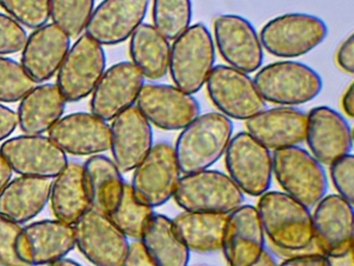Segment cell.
Returning a JSON list of instances; mask_svg holds the SVG:
<instances>
[{
    "label": "cell",
    "instance_id": "cell-8",
    "mask_svg": "<svg viewBox=\"0 0 354 266\" xmlns=\"http://www.w3.org/2000/svg\"><path fill=\"white\" fill-rule=\"evenodd\" d=\"M225 163L230 178L252 197L268 191L272 181V155L246 131L233 135L225 153Z\"/></svg>",
    "mask_w": 354,
    "mask_h": 266
},
{
    "label": "cell",
    "instance_id": "cell-12",
    "mask_svg": "<svg viewBox=\"0 0 354 266\" xmlns=\"http://www.w3.org/2000/svg\"><path fill=\"white\" fill-rule=\"evenodd\" d=\"M136 104L149 123L161 130H182L201 114L194 95L174 85L145 83Z\"/></svg>",
    "mask_w": 354,
    "mask_h": 266
},
{
    "label": "cell",
    "instance_id": "cell-19",
    "mask_svg": "<svg viewBox=\"0 0 354 266\" xmlns=\"http://www.w3.org/2000/svg\"><path fill=\"white\" fill-rule=\"evenodd\" d=\"M145 77L131 62H120L105 70L91 99V112L109 122L134 106Z\"/></svg>",
    "mask_w": 354,
    "mask_h": 266
},
{
    "label": "cell",
    "instance_id": "cell-39",
    "mask_svg": "<svg viewBox=\"0 0 354 266\" xmlns=\"http://www.w3.org/2000/svg\"><path fill=\"white\" fill-rule=\"evenodd\" d=\"M28 37L26 28L20 23L9 15L0 12V56L22 51Z\"/></svg>",
    "mask_w": 354,
    "mask_h": 266
},
{
    "label": "cell",
    "instance_id": "cell-6",
    "mask_svg": "<svg viewBox=\"0 0 354 266\" xmlns=\"http://www.w3.org/2000/svg\"><path fill=\"white\" fill-rule=\"evenodd\" d=\"M272 172L285 193L306 207H315L326 195L328 181L323 164L299 145L274 151Z\"/></svg>",
    "mask_w": 354,
    "mask_h": 266
},
{
    "label": "cell",
    "instance_id": "cell-43",
    "mask_svg": "<svg viewBox=\"0 0 354 266\" xmlns=\"http://www.w3.org/2000/svg\"><path fill=\"white\" fill-rule=\"evenodd\" d=\"M121 266H157L147 253L140 241H134L129 245L127 255Z\"/></svg>",
    "mask_w": 354,
    "mask_h": 266
},
{
    "label": "cell",
    "instance_id": "cell-26",
    "mask_svg": "<svg viewBox=\"0 0 354 266\" xmlns=\"http://www.w3.org/2000/svg\"><path fill=\"white\" fill-rule=\"evenodd\" d=\"M49 202L55 218L72 226L92 208L82 164L68 162L53 181Z\"/></svg>",
    "mask_w": 354,
    "mask_h": 266
},
{
    "label": "cell",
    "instance_id": "cell-11",
    "mask_svg": "<svg viewBox=\"0 0 354 266\" xmlns=\"http://www.w3.org/2000/svg\"><path fill=\"white\" fill-rule=\"evenodd\" d=\"M215 49L227 66L246 74L262 66L264 49L254 25L235 14L217 16L213 21Z\"/></svg>",
    "mask_w": 354,
    "mask_h": 266
},
{
    "label": "cell",
    "instance_id": "cell-34",
    "mask_svg": "<svg viewBox=\"0 0 354 266\" xmlns=\"http://www.w3.org/2000/svg\"><path fill=\"white\" fill-rule=\"evenodd\" d=\"M152 20L159 33L174 41L192 25V0H153Z\"/></svg>",
    "mask_w": 354,
    "mask_h": 266
},
{
    "label": "cell",
    "instance_id": "cell-36",
    "mask_svg": "<svg viewBox=\"0 0 354 266\" xmlns=\"http://www.w3.org/2000/svg\"><path fill=\"white\" fill-rule=\"evenodd\" d=\"M35 87L36 82L20 62L0 56V103L21 101Z\"/></svg>",
    "mask_w": 354,
    "mask_h": 266
},
{
    "label": "cell",
    "instance_id": "cell-27",
    "mask_svg": "<svg viewBox=\"0 0 354 266\" xmlns=\"http://www.w3.org/2000/svg\"><path fill=\"white\" fill-rule=\"evenodd\" d=\"M51 179L20 176L0 193V215L22 224L41 213L49 202Z\"/></svg>",
    "mask_w": 354,
    "mask_h": 266
},
{
    "label": "cell",
    "instance_id": "cell-2",
    "mask_svg": "<svg viewBox=\"0 0 354 266\" xmlns=\"http://www.w3.org/2000/svg\"><path fill=\"white\" fill-rule=\"evenodd\" d=\"M233 131L231 118L216 112L200 114L182 129L174 147L182 174L208 170L216 163L225 155Z\"/></svg>",
    "mask_w": 354,
    "mask_h": 266
},
{
    "label": "cell",
    "instance_id": "cell-4",
    "mask_svg": "<svg viewBox=\"0 0 354 266\" xmlns=\"http://www.w3.org/2000/svg\"><path fill=\"white\" fill-rule=\"evenodd\" d=\"M254 81L265 102L288 107L308 103L323 89L319 73L295 60H279L261 66Z\"/></svg>",
    "mask_w": 354,
    "mask_h": 266
},
{
    "label": "cell",
    "instance_id": "cell-5",
    "mask_svg": "<svg viewBox=\"0 0 354 266\" xmlns=\"http://www.w3.org/2000/svg\"><path fill=\"white\" fill-rule=\"evenodd\" d=\"M326 23L314 15L289 12L271 19L261 29L263 49L279 58L306 55L324 42Z\"/></svg>",
    "mask_w": 354,
    "mask_h": 266
},
{
    "label": "cell",
    "instance_id": "cell-38",
    "mask_svg": "<svg viewBox=\"0 0 354 266\" xmlns=\"http://www.w3.org/2000/svg\"><path fill=\"white\" fill-rule=\"evenodd\" d=\"M21 228V224L0 215V266H30L20 259L16 251Z\"/></svg>",
    "mask_w": 354,
    "mask_h": 266
},
{
    "label": "cell",
    "instance_id": "cell-3",
    "mask_svg": "<svg viewBox=\"0 0 354 266\" xmlns=\"http://www.w3.org/2000/svg\"><path fill=\"white\" fill-rule=\"evenodd\" d=\"M216 60V49L208 27L190 25L171 45L169 73L174 85L194 95L206 85Z\"/></svg>",
    "mask_w": 354,
    "mask_h": 266
},
{
    "label": "cell",
    "instance_id": "cell-20",
    "mask_svg": "<svg viewBox=\"0 0 354 266\" xmlns=\"http://www.w3.org/2000/svg\"><path fill=\"white\" fill-rule=\"evenodd\" d=\"M310 153L321 164L329 166L343 156L351 154V127L337 110L321 105L306 114V139Z\"/></svg>",
    "mask_w": 354,
    "mask_h": 266
},
{
    "label": "cell",
    "instance_id": "cell-15",
    "mask_svg": "<svg viewBox=\"0 0 354 266\" xmlns=\"http://www.w3.org/2000/svg\"><path fill=\"white\" fill-rule=\"evenodd\" d=\"M0 155L20 176L55 178L67 166V154L44 135H18L6 139Z\"/></svg>",
    "mask_w": 354,
    "mask_h": 266
},
{
    "label": "cell",
    "instance_id": "cell-18",
    "mask_svg": "<svg viewBox=\"0 0 354 266\" xmlns=\"http://www.w3.org/2000/svg\"><path fill=\"white\" fill-rule=\"evenodd\" d=\"M314 245L324 256L353 249V205L339 195H325L312 214Z\"/></svg>",
    "mask_w": 354,
    "mask_h": 266
},
{
    "label": "cell",
    "instance_id": "cell-21",
    "mask_svg": "<svg viewBox=\"0 0 354 266\" xmlns=\"http://www.w3.org/2000/svg\"><path fill=\"white\" fill-rule=\"evenodd\" d=\"M48 137L66 154L93 156L111 149V127L92 112H74L63 116Z\"/></svg>",
    "mask_w": 354,
    "mask_h": 266
},
{
    "label": "cell",
    "instance_id": "cell-45",
    "mask_svg": "<svg viewBox=\"0 0 354 266\" xmlns=\"http://www.w3.org/2000/svg\"><path fill=\"white\" fill-rule=\"evenodd\" d=\"M342 108L344 114L349 118H353L354 116V85L350 83L349 87L346 89L345 93L341 100Z\"/></svg>",
    "mask_w": 354,
    "mask_h": 266
},
{
    "label": "cell",
    "instance_id": "cell-28",
    "mask_svg": "<svg viewBox=\"0 0 354 266\" xmlns=\"http://www.w3.org/2000/svg\"><path fill=\"white\" fill-rule=\"evenodd\" d=\"M66 105L67 100L57 85H36L20 101L17 110L18 126L26 134L42 135L63 118Z\"/></svg>",
    "mask_w": 354,
    "mask_h": 266
},
{
    "label": "cell",
    "instance_id": "cell-10",
    "mask_svg": "<svg viewBox=\"0 0 354 266\" xmlns=\"http://www.w3.org/2000/svg\"><path fill=\"white\" fill-rule=\"evenodd\" d=\"M205 85L213 105L227 118L246 121L266 109L254 79L227 64L215 66Z\"/></svg>",
    "mask_w": 354,
    "mask_h": 266
},
{
    "label": "cell",
    "instance_id": "cell-32",
    "mask_svg": "<svg viewBox=\"0 0 354 266\" xmlns=\"http://www.w3.org/2000/svg\"><path fill=\"white\" fill-rule=\"evenodd\" d=\"M92 208L109 215L121 197L124 181L113 159L102 155L91 156L84 164Z\"/></svg>",
    "mask_w": 354,
    "mask_h": 266
},
{
    "label": "cell",
    "instance_id": "cell-24",
    "mask_svg": "<svg viewBox=\"0 0 354 266\" xmlns=\"http://www.w3.org/2000/svg\"><path fill=\"white\" fill-rule=\"evenodd\" d=\"M71 48V37L53 23L34 29L22 49L21 62L30 78L44 83L61 68Z\"/></svg>",
    "mask_w": 354,
    "mask_h": 266
},
{
    "label": "cell",
    "instance_id": "cell-35",
    "mask_svg": "<svg viewBox=\"0 0 354 266\" xmlns=\"http://www.w3.org/2000/svg\"><path fill=\"white\" fill-rule=\"evenodd\" d=\"M95 10V0H49L53 23L70 37H78L86 30Z\"/></svg>",
    "mask_w": 354,
    "mask_h": 266
},
{
    "label": "cell",
    "instance_id": "cell-30",
    "mask_svg": "<svg viewBox=\"0 0 354 266\" xmlns=\"http://www.w3.org/2000/svg\"><path fill=\"white\" fill-rule=\"evenodd\" d=\"M129 55L145 78L159 80L169 73L171 43L153 24L142 23L130 37Z\"/></svg>",
    "mask_w": 354,
    "mask_h": 266
},
{
    "label": "cell",
    "instance_id": "cell-33",
    "mask_svg": "<svg viewBox=\"0 0 354 266\" xmlns=\"http://www.w3.org/2000/svg\"><path fill=\"white\" fill-rule=\"evenodd\" d=\"M154 214V209L140 201L131 185L125 182L119 201L107 216L125 236L140 239Z\"/></svg>",
    "mask_w": 354,
    "mask_h": 266
},
{
    "label": "cell",
    "instance_id": "cell-31",
    "mask_svg": "<svg viewBox=\"0 0 354 266\" xmlns=\"http://www.w3.org/2000/svg\"><path fill=\"white\" fill-rule=\"evenodd\" d=\"M140 242L157 266H188L189 263L190 251L167 215L155 213L152 216Z\"/></svg>",
    "mask_w": 354,
    "mask_h": 266
},
{
    "label": "cell",
    "instance_id": "cell-47",
    "mask_svg": "<svg viewBox=\"0 0 354 266\" xmlns=\"http://www.w3.org/2000/svg\"><path fill=\"white\" fill-rule=\"evenodd\" d=\"M12 175H13V170L11 166L6 161L5 158L0 155V193L9 184Z\"/></svg>",
    "mask_w": 354,
    "mask_h": 266
},
{
    "label": "cell",
    "instance_id": "cell-46",
    "mask_svg": "<svg viewBox=\"0 0 354 266\" xmlns=\"http://www.w3.org/2000/svg\"><path fill=\"white\" fill-rule=\"evenodd\" d=\"M329 266H354L353 249L339 256H326Z\"/></svg>",
    "mask_w": 354,
    "mask_h": 266
},
{
    "label": "cell",
    "instance_id": "cell-37",
    "mask_svg": "<svg viewBox=\"0 0 354 266\" xmlns=\"http://www.w3.org/2000/svg\"><path fill=\"white\" fill-rule=\"evenodd\" d=\"M0 6L22 26L37 29L50 19L49 0H0Z\"/></svg>",
    "mask_w": 354,
    "mask_h": 266
},
{
    "label": "cell",
    "instance_id": "cell-42",
    "mask_svg": "<svg viewBox=\"0 0 354 266\" xmlns=\"http://www.w3.org/2000/svg\"><path fill=\"white\" fill-rule=\"evenodd\" d=\"M277 266H329L328 258L319 251H308L292 256Z\"/></svg>",
    "mask_w": 354,
    "mask_h": 266
},
{
    "label": "cell",
    "instance_id": "cell-22",
    "mask_svg": "<svg viewBox=\"0 0 354 266\" xmlns=\"http://www.w3.org/2000/svg\"><path fill=\"white\" fill-rule=\"evenodd\" d=\"M111 149L113 162L122 172H129L148 155L154 145L152 125L136 106L111 121Z\"/></svg>",
    "mask_w": 354,
    "mask_h": 266
},
{
    "label": "cell",
    "instance_id": "cell-49",
    "mask_svg": "<svg viewBox=\"0 0 354 266\" xmlns=\"http://www.w3.org/2000/svg\"><path fill=\"white\" fill-rule=\"evenodd\" d=\"M47 266H82L78 262L74 261L72 259H68V258H63V259L57 260V261L53 262V263L48 264Z\"/></svg>",
    "mask_w": 354,
    "mask_h": 266
},
{
    "label": "cell",
    "instance_id": "cell-41",
    "mask_svg": "<svg viewBox=\"0 0 354 266\" xmlns=\"http://www.w3.org/2000/svg\"><path fill=\"white\" fill-rule=\"evenodd\" d=\"M337 66L346 74L352 76L354 73V39L350 35L337 48L335 54Z\"/></svg>",
    "mask_w": 354,
    "mask_h": 266
},
{
    "label": "cell",
    "instance_id": "cell-40",
    "mask_svg": "<svg viewBox=\"0 0 354 266\" xmlns=\"http://www.w3.org/2000/svg\"><path fill=\"white\" fill-rule=\"evenodd\" d=\"M329 174L339 195L353 205L354 156L348 154L329 164Z\"/></svg>",
    "mask_w": 354,
    "mask_h": 266
},
{
    "label": "cell",
    "instance_id": "cell-9",
    "mask_svg": "<svg viewBox=\"0 0 354 266\" xmlns=\"http://www.w3.org/2000/svg\"><path fill=\"white\" fill-rule=\"evenodd\" d=\"M105 70L104 48L84 33L70 48L55 85L67 102L80 101L92 95Z\"/></svg>",
    "mask_w": 354,
    "mask_h": 266
},
{
    "label": "cell",
    "instance_id": "cell-7",
    "mask_svg": "<svg viewBox=\"0 0 354 266\" xmlns=\"http://www.w3.org/2000/svg\"><path fill=\"white\" fill-rule=\"evenodd\" d=\"M174 200L184 211L229 214L243 205L244 193L229 175L208 168L181 177Z\"/></svg>",
    "mask_w": 354,
    "mask_h": 266
},
{
    "label": "cell",
    "instance_id": "cell-23",
    "mask_svg": "<svg viewBox=\"0 0 354 266\" xmlns=\"http://www.w3.org/2000/svg\"><path fill=\"white\" fill-rule=\"evenodd\" d=\"M229 266H252L265 251V233L257 207L241 205L227 214L223 247Z\"/></svg>",
    "mask_w": 354,
    "mask_h": 266
},
{
    "label": "cell",
    "instance_id": "cell-14",
    "mask_svg": "<svg viewBox=\"0 0 354 266\" xmlns=\"http://www.w3.org/2000/svg\"><path fill=\"white\" fill-rule=\"evenodd\" d=\"M181 175L173 145L160 141L136 166L130 185L140 201L159 207L174 197Z\"/></svg>",
    "mask_w": 354,
    "mask_h": 266
},
{
    "label": "cell",
    "instance_id": "cell-29",
    "mask_svg": "<svg viewBox=\"0 0 354 266\" xmlns=\"http://www.w3.org/2000/svg\"><path fill=\"white\" fill-rule=\"evenodd\" d=\"M227 214L184 211L173 220L174 228L190 251H221Z\"/></svg>",
    "mask_w": 354,
    "mask_h": 266
},
{
    "label": "cell",
    "instance_id": "cell-44",
    "mask_svg": "<svg viewBox=\"0 0 354 266\" xmlns=\"http://www.w3.org/2000/svg\"><path fill=\"white\" fill-rule=\"evenodd\" d=\"M17 127V112L0 103V141L9 139Z\"/></svg>",
    "mask_w": 354,
    "mask_h": 266
},
{
    "label": "cell",
    "instance_id": "cell-13",
    "mask_svg": "<svg viewBox=\"0 0 354 266\" xmlns=\"http://www.w3.org/2000/svg\"><path fill=\"white\" fill-rule=\"evenodd\" d=\"M73 228L76 247L93 265H122L130 243L106 214L91 208Z\"/></svg>",
    "mask_w": 354,
    "mask_h": 266
},
{
    "label": "cell",
    "instance_id": "cell-48",
    "mask_svg": "<svg viewBox=\"0 0 354 266\" xmlns=\"http://www.w3.org/2000/svg\"><path fill=\"white\" fill-rule=\"evenodd\" d=\"M252 266H277V263L275 261L274 257L271 255L270 251L265 249L264 253L259 258L258 261L252 264Z\"/></svg>",
    "mask_w": 354,
    "mask_h": 266
},
{
    "label": "cell",
    "instance_id": "cell-16",
    "mask_svg": "<svg viewBox=\"0 0 354 266\" xmlns=\"http://www.w3.org/2000/svg\"><path fill=\"white\" fill-rule=\"evenodd\" d=\"M75 247L73 226L59 220L32 222L21 228L16 241L18 256L30 266H47L65 258Z\"/></svg>",
    "mask_w": 354,
    "mask_h": 266
},
{
    "label": "cell",
    "instance_id": "cell-1",
    "mask_svg": "<svg viewBox=\"0 0 354 266\" xmlns=\"http://www.w3.org/2000/svg\"><path fill=\"white\" fill-rule=\"evenodd\" d=\"M257 210L275 251L286 257L313 251V220L310 208L287 193L267 191L261 195Z\"/></svg>",
    "mask_w": 354,
    "mask_h": 266
},
{
    "label": "cell",
    "instance_id": "cell-25",
    "mask_svg": "<svg viewBox=\"0 0 354 266\" xmlns=\"http://www.w3.org/2000/svg\"><path fill=\"white\" fill-rule=\"evenodd\" d=\"M245 129L268 150L295 147L306 139V114L288 106L264 109L245 121Z\"/></svg>",
    "mask_w": 354,
    "mask_h": 266
},
{
    "label": "cell",
    "instance_id": "cell-17",
    "mask_svg": "<svg viewBox=\"0 0 354 266\" xmlns=\"http://www.w3.org/2000/svg\"><path fill=\"white\" fill-rule=\"evenodd\" d=\"M150 0H102L95 6L86 35L101 46H115L127 41L144 23Z\"/></svg>",
    "mask_w": 354,
    "mask_h": 266
}]
</instances>
